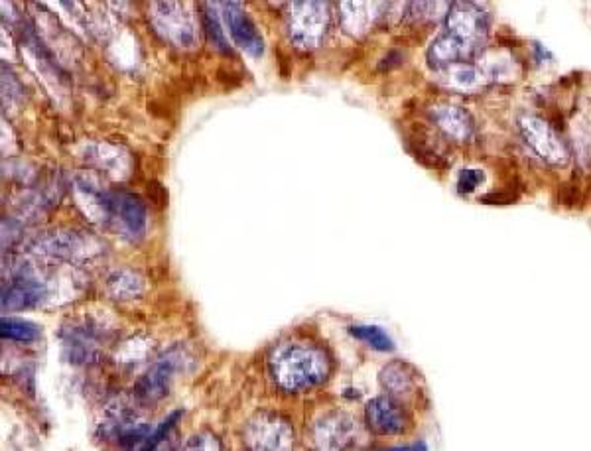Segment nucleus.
I'll return each instance as SVG.
<instances>
[{
	"mask_svg": "<svg viewBox=\"0 0 591 451\" xmlns=\"http://www.w3.org/2000/svg\"><path fill=\"white\" fill-rule=\"evenodd\" d=\"M268 367L274 383L286 392H304L318 387L329 375L326 353L298 341L278 345L268 359Z\"/></svg>",
	"mask_w": 591,
	"mask_h": 451,
	"instance_id": "obj_1",
	"label": "nucleus"
},
{
	"mask_svg": "<svg viewBox=\"0 0 591 451\" xmlns=\"http://www.w3.org/2000/svg\"><path fill=\"white\" fill-rule=\"evenodd\" d=\"M192 363V357L186 347L176 345L162 353L146 373L134 385V398L142 404H152L162 400L172 387L174 379L182 375Z\"/></svg>",
	"mask_w": 591,
	"mask_h": 451,
	"instance_id": "obj_2",
	"label": "nucleus"
},
{
	"mask_svg": "<svg viewBox=\"0 0 591 451\" xmlns=\"http://www.w3.org/2000/svg\"><path fill=\"white\" fill-rule=\"evenodd\" d=\"M103 219L123 237L136 241L146 229V207L138 195L125 190H105L97 194Z\"/></svg>",
	"mask_w": 591,
	"mask_h": 451,
	"instance_id": "obj_3",
	"label": "nucleus"
},
{
	"mask_svg": "<svg viewBox=\"0 0 591 451\" xmlns=\"http://www.w3.org/2000/svg\"><path fill=\"white\" fill-rule=\"evenodd\" d=\"M517 127L523 136V142L544 164L552 168H564L570 162L568 144L546 119L532 113H523L517 121Z\"/></svg>",
	"mask_w": 591,
	"mask_h": 451,
	"instance_id": "obj_4",
	"label": "nucleus"
},
{
	"mask_svg": "<svg viewBox=\"0 0 591 451\" xmlns=\"http://www.w3.org/2000/svg\"><path fill=\"white\" fill-rule=\"evenodd\" d=\"M446 30L460 38L463 44L479 58L489 34V12L477 2H452L446 14Z\"/></svg>",
	"mask_w": 591,
	"mask_h": 451,
	"instance_id": "obj_5",
	"label": "nucleus"
},
{
	"mask_svg": "<svg viewBox=\"0 0 591 451\" xmlns=\"http://www.w3.org/2000/svg\"><path fill=\"white\" fill-rule=\"evenodd\" d=\"M331 8L328 2H292L288 4V32L300 48L318 46L328 32Z\"/></svg>",
	"mask_w": 591,
	"mask_h": 451,
	"instance_id": "obj_6",
	"label": "nucleus"
},
{
	"mask_svg": "<svg viewBox=\"0 0 591 451\" xmlns=\"http://www.w3.org/2000/svg\"><path fill=\"white\" fill-rule=\"evenodd\" d=\"M152 26L172 44L192 48L197 40L196 18L182 2H154L150 6Z\"/></svg>",
	"mask_w": 591,
	"mask_h": 451,
	"instance_id": "obj_7",
	"label": "nucleus"
},
{
	"mask_svg": "<svg viewBox=\"0 0 591 451\" xmlns=\"http://www.w3.org/2000/svg\"><path fill=\"white\" fill-rule=\"evenodd\" d=\"M245 444L251 451H294V430L286 418L259 412L245 426Z\"/></svg>",
	"mask_w": 591,
	"mask_h": 451,
	"instance_id": "obj_8",
	"label": "nucleus"
},
{
	"mask_svg": "<svg viewBox=\"0 0 591 451\" xmlns=\"http://www.w3.org/2000/svg\"><path fill=\"white\" fill-rule=\"evenodd\" d=\"M30 251L36 255H46V257L77 260V258L97 255L99 245L95 243V239L91 235H85L79 231H69V229H56V231H48V233L34 237V241L30 243Z\"/></svg>",
	"mask_w": 591,
	"mask_h": 451,
	"instance_id": "obj_9",
	"label": "nucleus"
},
{
	"mask_svg": "<svg viewBox=\"0 0 591 451\" xmlns=\"http://www.w3.org/2000/svg\"><path fill=\"white\" fill-rule=\"evenodd\" d=\"M357 438V424L345 412L333 410L320 416L312 426V444L316 451H347Z\"/></svg>",
	"mask_w": 591,
	"mask_h": 451,
	"instance_id": "obj_10",
	"label": "nucleus"
},
{
	"mask_svg": "<svg viewBox=\"0 0 591 451\" xmlns=\"http://www.w3.org/2000/svg\"><path fill=\"white\" fill-rule=\"evenodd\" d=\"M219 12H221V18H223L231 38L237 42V46H241L245 52H249L253 56L263 54V36L243 4L223 2V4H219Z\"/></svg>",
	"mask_w": 591,
	"mask_h": 451,
	"instance_id": "obj_11",
	"label": "nucleus"
},
{
	"mask_svg": "<svg viewBox=\"0 0 591 451\" xmlns=\"http://www.w3.org/2000/svg\"><path fill=\"white\" fill-rule=\"evenodd\" d=\"M367 426L379 436H398L406 430V414L389 394L375 396L365 406Z\"/></svg>",
	"mask_w": 591,
	"mask_h": 451,
	"instance_id": "obj_12",
	"label": "nucleus"
},
{
	"mask_svg": "<svg viewBox=\"0 0 591 451\" xmlns=\"http://www.w3.org/2000/svg\"><path fill=\"white\" fill-rule=\"evenodd\" d=\"M432 121L450 140L465 144L475 134V121L467 109L454 103H438L430 109Z\"/></svg>",
	"mask_w": 591,
	"mask_h": 451,
	"instance_id": "obj_13",
	"label": "nucleus"
},
{
	"mask_svg": "<svg viewBox=\"0 0 591 451\" xmlns=\"http://www.w3.org/2000/svg\"><path fill=\"white\" fill-rule=\"evenodd\" d=\"M46 284L32 276L20 274L2 290V308L4 310H24L32 308L46 296Z\"/></svg>",
	"mask_w": 591,
	"mask_h": 451,
	"instance_id": "obj_14",
	"label": "nucleus"
},
{
	"mask_svg": "<svg viewBox=\"0 0 591 451\" xmlns=\"http://www.w3.org/2000/svg\"><path fill=\"white\" fill-rule=\"evenodd\" d=\"M471 58H475V54L469 50V46L463 44L460 38H456L448 30L438 34L428 48V64L432 65L436 71L467 62Z\"/></svg>",
	"mask_w": 591,
	"mask_h": 451,
	"instance_id": "obj_15",
	"label": "nucleus"
},
{
	"mask_svg": "<svg viewBox=\"0 0 591 451\" xmlns=\"http://www.w3.org/2000/svg\"><path fill=\"white\" fill-rule=\"evenodd\" d=\"M440 73V81L460 93H475L479 91L485 83H489L483 75V71L479 69V65L469 64V62H461V64L450 65Z\"/></svg>",
	"mask_w": 591,
	"mask_h": 451,
	"instance_id": "obj_16",
	"label": "nucleus"
},
{
	"mask_svg": "<svg viewBox=\"0 0 591 451\" xmlns=\"http://www.w3.org/2000/svg\"><path fill=\"white\" fill-rule=\"evenodd\" d=\"M381 385L394 400L408 396L416 388V373L406 363L393 361L381 371Z\"/></svg>",
	"mask_w": 591,
	"mask_h": 451,
	"instance_id": "obj_17",
	"label": "nucleus"
},
{
	"mask_svg": "<svg viewBox=\"0 0 591 451\" xmlns=\"http://www.w3.org/2000/svg\"><path fill=\"white\" fill-rule=\"evenodd\" d=\"M477 65L487 81H515L517 77V62L503 52H483Z\"/></svg>",
	"mask_w": 591,
	"mask_h": 451,
	"instance_id": "obj_18",
	"label": "nucleus"
},
{
	"mask_svg": "<svg viewBox=\"0 0 591 451\" xmlns=\"http://www.w3.org/2000/svg\"><path fill=\"white\" fill-rule=\"evenodd\" d=\"M107 290L117 300H132V298H136V296L142 294L144 280H142V276L138 272L129 270V268L115 270L107 278Z\"/></svg>",
	"mask_w": 591,
	"mask_h": 451,
	"instance_id": "obj_19",
	"label": "nucleus"
},
{
	"mask_svg": "<svg viewBox=\"0 0 591 451\" xmlns=\"http://www.w3.org/2000/svg\"><path fill=\"white\" fill-rule=\"evenodd\" d=\"M339 8L343 14V24L347 26V30L355 34V32H363L371 24V20L375 18V10H379L381 4L343 2Z\"/></svg>",
	"mask_w": 591,
	"mask_h": 451,
	"instance_id": "obj_20",
	"label": "nucleus"
},
{
	"mask_svg": "<svg viewBox=\"0 0 591 451\" xmlns=\"http://www.w3.org/2000/svg\"><path fill=\"white\" fill-rule=\"evenodd\" d=\"M349 333L353 337H357L359 341L367 343L369 347L377 349V351H393L394 341L393 337L381 327V325H369V323H359V325H351Z\"/></svg>",
	"mask_w": 591,
	"mask_h": 451,
	"instance_id": "obj_21",
	"label": "nucleus"
},
{
	"mask_svg": "<svg viewBox=\"0 0 591 451\" xmlns=\"http://www.w3.org/2000/svg\"><path fill=\"white\" fill-rule=\"evenodd\" d=\"M0 333L4 339L18 341V343H32L40 335V327L36 323L20 318H2L0 322Z\"/></svg>",
	"mask_w": 591,
	"mask_h": 451,
	"instance_id": "obj_22",
	"label": "nucleus"
},
{
	"mask_svg": "<svg viewBox=\"0 0 591 451\" xmlns=\"http://www.w3.org/2000/svg\"><path fill=\"white\" fill-rule=\"evenodd\" d=\"M201 14H203V24H205V30L211 38V42L227 52L229 50V40H227V34L223 32V26H221V12H219V4H201Z\"/></svg>",
	"mask_w": 591,
	"mask_h": 451,
	"instance_id": "obj_23",
	"label": "nucleus"
},
{
	"mask_svg": "<svg viewBox=\"0 0 591 451\" xmlns=\"http://www.w3.org/2000/svg\"><path fill=\"white\" fill-rule=\"evenodd\" d=\"M487 176L483 170L479 168H465L461 170L460 176H458V182H456V188L461 195L475 194L483 184H485Z\"/></svg>",
	"mask_w": 591,
	"mask_h": 451,
	"instance_id": "obj_24",
	"label": "nucleus"
},
{
	"mask_svg": "<svg viewBox=\"0 0 591 451\" xmlns=\"http://www.w3.org/2000/svg\"><path fill=\"white\" fill-rule=\"evenodd\" d=\"M184 451H223L221 442L209 434V432H201L190 438V442L186 444Z\"/></svg>",
	"mask_w": 591,
	"mask_h": 451,
	"instance_id": "obj_25",
	"label": "nucleus"
},
{
	"mask_svg": "<svg viewBox=\"0 0 591 451\" xmlns=\"http://www.w3.org/2000/svg\"><path fill=\"white\" fill-rule=\"evenodd\" d=\"M532 54H534V62L538 65L546 64V62H552V60H554L552 52H550L546 46H542L540 42H534Z\"/></svg>",
	"mask_w": 591,
	"mask_h": 451,
	"instance_id": "obj_26",
	"label": "nucleus"
},
{
	"mask_svg": "<svg viewBox=\"0 0 591 451\" xmlns=\"http://www.w3.org/2000/svg\"><path fill=\"white\" fill-rule=\"evenodd\" d=\"M383 451H426L424 444H416V446H404V448H394V450H383Z\"/></svg>",
	"mask_w": 591,
	"mask_h": 451,
	"instance_id": "obj_27",
	"label": "nucleus"
}]
</instances>
